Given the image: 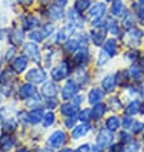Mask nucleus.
<instances>
[{
  "instance_id": "1",
  "label": "nucleus",
  "mask_w": 144,
  "mask_h": 152,
  "mask_svg": "<svg viewBox=\"0 0 144 152\" xmlns=\"http://www.w3.org/2000/svg\"><path fill=\"white\" fill-rule=\"evenodd\" d=\"M26 80L31 84H41V83H45L47 80V72H45L43 68L35 67L31 68V70L27 71L26 74Z\"/></svg>"
},
{
  "instance_id": "2",
  "label": "nucleus",
  "mask_w": 144,
  "mask_h": 152,
  "mask_svg": "<svg viewBox=\"0 0 144 152\" xmlns=\"http://www.w3.org/2000/svg\"><path fill=\"white\" fill-rule=\"evenodd\" d=\"M66 140H67L66 133H64L63 130H55L48 137L47 143L50 148H59L66 143Z\"/></svg>"
},
{
  "instance_id": "3",
  "label": "nucleus",
  "mask_w": 144,
  "mask_h": 152,
  "mask_svg": "<svg viewBox=\"0 0 144 152\" xmlns=\"http://www.w3.org/2000/svg\"><path fill=\"white\" fill-rule=\"evenodd\" d=\"M77 92H79V85L76 84V81L68 80L66 84H64L62 90H60V97H62V99L68 101V99H72V98L76 96Z\"/></svg>"
},
{
  "instance_id": "4",
  "label": "nucleus",
  "mask_w": 144,
  "mask_h": 152,
  "mask_svg": "<svg viewBox=\"0 0 144 152\" xmlns=\"http://www.w3.org/2000/svg\"><path fill=\"white\" fill-rule=\"evenodd\" d=\"M105 10H107V8H105L104 3H97L95 5H93V8L89 12V17L93 26H95L102 20V17L105 14Z\"/></svg>"
},
{
  "instance_id": "5",
  "label": "nucleus",
  "mask_w": 144,
  "mask_h": 152,
  "mask_svg": "<svg viewBox=\"0 0 144 152\" xmlns=\"http://www.w3.org/2000/svg\"><path fill=\"white\" fill-rule=\"evenodd\" d=\"M70 74V67H68V64L66 62H62L58 66L53 67L52 71H50V76L53 80L55 81H60V80H64V79L68 76Z\"/></svg>"
},
{
  "instance_id": "6",
  "label": "nucleus",
  "mask_w": 144,
  "mask_h": 152,
  "mask_svg": "<svg viewBox=\"0 0 144 152\" xmlns=\"http://www.w3.org/2000/svg\"><path fill=\"white\" fill-rule=\"evenodd\" d=\"M44 110L41 107H37V108H32L30 112L25 113V117L23 119L26 120V123L31 124V125H37L39 123H41L44 119Z\"/></svg>"
},
{
  "instance_id": "7",
  "label": "nucleus",
  "mask_w": 144,
  "mask_h": 152,
  "mask_svg": "<svg viewBox=\"0 0 144 152\" xmlns=\"http://www.w3.org/2000/svg\"><path fill=\"white\" fill-rule=\"evenodd\" d=\"M23 53L28 57L33 62H39L41 59V53H40V48L36 43H27L23 45Z\"/></svg>"
},
{
  "instance_id": "8",
  "label": "nucleus",
  "mask_w": 144,
  "mask_h": 152,
  "mask_svg": "<svg viewBox=\"0 0 144 152\" xmlns=\"http://www.w3.org/2000/svg\"><path fill=\"white\" fill-rule=\"evenodd\" d=\"M100 25L102 23L95 25L94 28L92 30V32H90L93 43H94V45H97V47H100L105 39V27L103 28V26H100Z\"/></svg>"
},
{
  "instance_id": "9",
  "label": "nucleus",
  "mask_w": 144,
  "mask_h": 152,
  "mask_svg": "<svg viewBox=\"0 0 144 152\" xmlns=\"http://www.w3.org/2000/svg\"><path fill=\"white\" fill-rule=\"evenodd\" d=\"M113 142V133L109 130H100L97 135V146H99L102 150L108 147Z\"/></svg>"
},
{
  "instance_id": "10",
  "label": "nucleus",
  "mask_w": 144,
  "mask_h": 152,
  "mask_svg": "<svg viewBox=\"0 0 144 152\" xmlns=\"http://www.w3.org/2000/svg\"><path fill=\"white\" fill-rule=\"evenodd\" d=\"M18 96H20V99L27 101L30 98L37 96V90L31 83H27V84H23L20 88V90H18Z\"/></svg>"
},
{
  "instance_id": "11",
  "label": "nucleus",
  "mask_w": 144,
  "mask_h": 152,
  "mask_svg": "<svg viewBox=\"0 0 144 152\" xmlns=\"http://www.w3.org/2000/svg\"><path fill=\"white\" fill-rule=\"evenodd\" d=\"M40 93H41V96H44L45 98L55 97L57 93H58V86L53 81H45L40 89Z\"/></svg>"
},
{
  "instance_id": "12",
  "label": "nucleus",
  "mask_w": 144,
  "mask_h": 152,
  "mask_svg": "<svg viewBox=\"0 0 144 152\" xmlns=\"http://www.w3.org/2000/svg\"><path fill=\"white\" fill-rule=\"evenodd\" d=\"M143 31L139 28H131L130 31L127 34V43L129 45H131V47H138V45L142 43V39H143Z\"/></svg>"
},
{
  "instance_id": "13",
  "label": "nucleus",
  "mask_w": 144,
  "mask_h": 152,
  "mask_svg": "<svg viewBox=\"0 0 144 152\" xmlns=\"http://www.w3.org/2000/svg\"><path fill=\"white\" fill-rule=\"evenodd\" d=\"M27 66H28V58L26 56H18L12 62V68L18 74H22L27 68Z\"/></svg>"
},
{
  "instance_id": "14",
  "label": "nucleus",
  "mask_w": 144,
  "mask_h": 152,
  "mask_svg": "<svg viewBox=\"0 0 144 152\" xmlns=\"http://www.w3.org/2000/svg\"><path fill=\"white\" fill-rule=\"evenodd\" d=\"M8 39H9L10 44H12L13 47H18V45H21L22 43H23L25 35H23V32H22L21 28H13L12 31L9 32Z\"/></svg>"
},
{
  "instance_id": "15",
  "label": "nucleus",
  "mask_w": 144,
  "mask_h": 152,
  "mask_svg": "<svg viewBox=\"0 0 144 152\" xmlns=\"http://www.w3.org/2000/svg\"><path fill=\"white\" fill-rule=\"evenodd\" d=\"M90 130V125L88 123H82L80 125H76L75 129L72 130V138L73 139H80L84 135H86Z\"/></svg>"
},
{
  "instance_id": "16",
  "label": "nucleus",
  "mask_w": 144,
  "mask_h": 152,
  "mask_svg": "<svg viewBox=\"0 0 144 152\" xmlns=\"http://www.w3.org/2000/svg\"><path fill=\"white\" fill-rule=\"evenodd\" d=\"M77 112H79V106L73 104L72 102H70V103L67 102V103H63L60 106V113L66 117H72L76 115Z\"/></svg>"
},
{
  "instance_id": "17",
  "label": "nucleus",
  "mask_w": 144,
  "mask_h": 152,
  "mask_svg": "<svg viewBox=\"0 0 144 152\" xmlns=\"http://www.w3.org/2000/svg\"><path fill=\"white\" fill-rule=\"evenodd\" d=\"M88 97H89L88 101H89L90 104H97V103H99V102L103 99L104 93H103V90L99 89V88H94V89H92L89 92Z\"/></svg>"
},
{
  "instance_id": "18",
  "label": "nucleus",
  "mask_w": 144,
  "mask_h": 152,
  "mask_svg": "<svg viewBox=\"0 0 144 152\" xmlns=\"http://www.w3.org/2000/svg\"><path fill=\"white\" fill-rule=\"evenodd\" d=\"M102 88H103L105 92H112L113 89L116 88V84H117V79L115 75H108L102 80Z\"/></svg>"
},
{
  "instance_id": "19",
  "label": "nucleus",
  "mask_w": 144,
  "mask_h": 152,
  "mask_svg": "<svg viewBox=\"0 0 144 152\" xmlns=\"http://www.w3.org/2000/svg\"><path fill=\"white\" fill-rule=\"evenodd\" d=\"M40 26V20L32 14H28L23 18V27L27 30H35L36 27Z\"/></svg>"
},
{
  "instance_id": "20",
  "label": "nucleus",
  "mask_w": 144,
  "mask_h": 152,
  "mask_svg": "<svg viewBox=\"0 0 144 152\" xmlns=\"http://www.w3.org/2000/svg\"><path fill=\"white\" fill-rule=\"evenodd\" d=\"M14 147V139L10 135H3L0 137V150L1 151H10Z\"/></svg>"
},
{
  "instance_id": "21",
  "label": "nucleus",
  "mask_w": 144,
  "mask_h": 152,
  "mask_svg": "<svg viewBox=\"0 0 144 152\" xmlns=\"http://www.w3.org/2000/svg\"><path fill=\"white\" fill-rule=\"evenodd\" d=\"M107 111V108H105V104L103 103H97L94 104V107L92 108V119L94 120H99L103 117V115Z\"/></svg>"
},
{
  "instance_id": "22",
  "label": "nucleus",
  "mask_w": 144,
  "mask_h": 152,
  "mask_svg": "<svg viewBox=\"0 0 144 152\" xmlns=\"http://www.w3.org/2000/svg\"><path fill=\"white\" fill-rule=\"evenodd\" d=\"M125 12V5L122 4V0H113V4L111 8V13L115 17H121L124 16Z\"/></svg>"
},
{
  "instance_id": "23",
  "label": "nucleus",
  "mask_w": 144,
  "mask_h": 152,
  "mask_svg": "<svg viewBox=\"0 0 144 152\" xmlns=\"http://www.w3.org/2000/svg\"><path fill=\"white\" fill-rule=\"evenodd\" d=\"M104 52L109 57H113L117 53V43L115 39H108L104 44Z\"/></svg>"
},
{
  "instance_id": "24",
  "label": "nucleus",
  "mask_w": 144,
  "mask_h": 152,
  "mask_svg": "<svg viewBox=\"0 0 144 152\" xmlns=\"http://www.w3.org/2000/svg\"><path fill=\"white\" fill-rule=\"evenodd\" d=\"M105 128H107V130L109 132H116L117 129L120 128V120L117 116H109L107 121H105Z\"/></svg>"
},
{
  "instance_id": "25",
  "label": "nucleus",
  "mask_w": 144,
  "mask_h": 152,
  "mask_svg": "<svg viewBox=\"0 0 144 152\" xmlns=\"http://www.w3.org/2000/svg\"><path fill=\"white\" fill-rule=\"evenodd\" d=\"M49 17L52 18V20H60V18L63 17V8H60V7L53 4L50 8H49Z\"/></svg>"
},
{
  "instance_id": "26",
  "label": "nucleus",
  "mask_w": 144,
  "mask_h": 152,
  "mask_svg": "<svg viewBox=\"0 0 144 152\" xmlns=\"http://www.w3.org/2000/svg\"><path fill=\"white\" fill-rule=\"evenodd\" d=\"M79 47H80V43H79L77 39H71V40H67L66 43H64V50L67 53H70V54L76 52L79 49Z\"/></svg>"
},
{
  "instance_id": "27",
  "label": "nucleus",
  "mask_w": 144,
  "mask_h": 152,
  "mask_svg": "<svg viewBox=\"0 0 144 152\" xmlns=\"http://www.w3.org/2000/svg\"><path fill=\"white\" fill-rule=\"evenodd\" d=\"M139 110H140V103H139V101L135 99V101H131L130 103L126 106L125 112H126L129 116H132V115H136V113L139 112Z\"/></svg>"
},
{
  "instance_id": "28",
  "label": "nucleus",
  "mask_w": 144,
  "mask_h": 152,
  "mask_svg": "<svg viewBox=\"0 0 144 152\" xmlns=\"http://www.w3.org/2000/svg\"><path fill=\"white\" fill-rule=\"evenodd\" d=\"M90 4H92L90 0H76V1H75L73 9L76 10L77 13H84L85 10L90 7Z\"/></svg>"
},
{
  "instance_id": "29",
  "label": "nucleus",
  "mask_w": 144,
  "mask_h": 152,
  "mask_svg": "<svg viewBox=\"0 0 144 152\" xmlns=\"http://www.w3.org/2000/svg\"><path fill=\"white\" fill-rule=\"evenodd\" d=\"M88 59H89V54L86 50H80L79 53L75 54V62H76L80 67L84 66V64L88 62Z\"/></svg>"
},
{
  "instance_id": "30",
  "label": "nucleus",
  "mask_w": 144,
  "mask_h": 152,
  "mask_svg": "<svg viewBox=\"0 0 144 152\" xmlns=\"http://www.w3.org/2000/svg\"><path fill=\"white\" fill-rule=\"evenodd\" d=\"M1 125H3L4 132H12V130H14V129L17 128V123H16V120H14L13 117H8V119H5L1 123Z\"/></svg>"
},
{
  "instance_id": "31",
  "label": "nucleus",
  "mask_w": 144,
  "mask_h": 152,
  "mask_svg": "<svg viewBox=\"0 0 144 152\" xmlns=\"http://www.w3.org/2000/svg\"><path fill=\"white\" fill-rule=\"evenodd\" d=\"M28 37H30L31 40L36 41V43H40V41H43V40L45 39L40 30H31V31H30V34H28Z\"/></svg>"
},
{
  "instance_id": "32",
  "label": "nucleus",
  "mask_w": 144,
  "mask_h": 152,
  "mask_svg": "<svg viewBox=\"0 0 144 152\" xmlns=\"http://www.w3.org/2000/svg\"><path fill=\"white\" fill-rule=\"evenodd\" d=\"M139 150H140V144L136 140H130L125 146V150L122 152H139Z\"/></svg>"
},
{
  "instance_id": "33",
  "label": "nucleus",
  "mask_w": 144,
  "mask_h": 152,
  "mask_svg": "<svg viewBox=\"0 0 144 152\" xmlns=\"http://www.w3.org/2000/svg\"><path fill=\"white\" fill-rule=\"evenodd\" d=\"M54 121H55L54 113H53V112L45 113V115H44V119H43V125H44V128H49L50 125L54 124Z\"/></svg>"
},
{
  "instance_id": "34",
  "label": "nucleus",
  "mask_w": 144,
  "mask_h": 152,
  "mask_svg": "<svg viewBox=\"0 0 144 152\" xmlns=\"http://www.w3.org/2000/svg\"><path fill=\"white\" fill-rule=\"evenodd\" d=\"M54 30H55V27H54V25L53 23H47V25H44L43 27H41V34L44 35V37H48V36H50V35H53V32H54Z\"/></svg>"
},
{
  "instance_id": "35",
  "label": "nucleus",
  "mask_w": 144,
  "mask_h": 152,
  "mask_svg": "<svg viewBox=\"0 0 144 152\" xmlns=\"http://www.w3.org/2000/svg\"><path fill=\"white\" fill-rule=\"evenodd\" d=\"M129 72H130V76L132 79H135V80H140L142 79V70L138 67V66H131L130 67V70H129Z\"/></svg>"
},
{
  "instance_id": "36",
  "label": "nucleus",
  "mask_w": 144,
  "mask_h": 152,
  "mask_svg": "<svg viewBox=\"0 0 144 152\" xmlns=\"http://www.w3.org/2000/svg\"><path fill=\"white\" fill-rule=\"evenodd\" d=\"M122 26L125 28H130L134 26V17L131 16V14H126V16H124L122 18Z\"/></svg>"
},
{
  "instance_id": "37",
  "label": "nucleus",
  "mask_w": 144,
  "mask_h": 152,
  "mask_svg": "<svg viewBox=\"0 0 144 152\" xmlns=\"http://www.w3.org/2000/svg\"><path fill=\"white\" fill-rule=\"evenodd\" d=\"M107 28H108L109 34H112V35H117V34H119V26H117V22L116 21L109 20L107 22Z\"/></svg>"
},
{
  "instance_id": "38",
  "label": "nucleus",
  "mask_w": 144,
  "mask_h": 152,
  "mask_svg": "<svg viewBox=\"0 0 144 152\" xmlns=\"http://www.w3.org/2000/svg\"><path fill=\"white\" fill-rule=\"evenodd\" d=\"M109 58H111V57H109L105 52L102 50L99 53V56H98V66H103V64H105V63L108 62Z\"/></svg>"
},
{
  "instance_id": "39",
  "label": "nucleus",
  "mask_w": 144,
  "mask_h": 152,
  "mask_svg": "<svg viewBox=\"0 0 144 152\" xmlns=\"http://www.w3.org/2000/svg\"><path fill=\"white\" fill-rule=\"evenodd\" d=\"M79 119L81 121H84V123H88V121L92 119V110H84V111H81Z\"/></svg>"
},
{
  "instance_id": "40",
  "label": "nucleus",
  "mask_w": 144,
  "mask_h": 152,
  "mask_svg": "<svg viewBox=\"0 0 144 152\" xmlns=\"http://www.w3.org/2000/svg\"><path fill=\"white\" fill-rule=\"evenodd\" d=\"M109 104L112 106L111 108H115V110H120L121 107H122V104H121V101L117 97H111V98H109Z\"/></svg>"
},
{
  "instance_id": "41",
  "label": "nucleus",
  "mask_w": 144,
  "mask_h": 152,
  "mask_svg": "<svg viewBox=\"0 0 144 152\" xmlns=\"http://www.w3.org/2000/svg\"><path fill=\"white\" fill-rule=\"evenodd\" d=\"M131 128H132V133H134V134H138V133L144 130V123H142V121H136V123L132 124Z\"/></svg>"
},
{
  "instance_id": "42",
  "label": "nucleus",
  "mask_w": 144,
  "mask_h": 152,
  "mask_svg": "<svg viewBox=\"0 0 144 152\" xmlns=\"http://www.w3.org/2000/svg\"><path fill=\"white\" fill-rule=\"evenodd\" d=\"M58 104V99L55 97H52V98H47V102H45V106L47 108H55V106Z\"/></svg>"
},
{
  "instance_id": "43",
  "label": "nucleus",
  "mask_w": 144,
  "mask_h": 152,
  "mask_svg": "<svg viewBox=\"0 0 144 152\" xmlns=\"http://www.w3.org/2000/svg\"><path fill=\"white\" fill-rule=\"evenodd\" d=\"M64 125H66V128H68V129L75 128V125H76V117L75 116L66 117V120H64Z\"/></svg>"
},
{
  "instance_id": "44",
  "label": "nucleus",
  "mask_w": 144,
  "mask_h": 152,
  "mask_svg": "<svg viewBox=\"0 0 144 152\" xmlns=\"http://www.w3.org/2000/svg\"><path fill=\"white\" fill-rule=\"evenodd\" d=\"M132 124H134V120H132L131 117L126 116V117H124V119H122V126H124V129H130L132 126Z\"/></svg>"
},
{
  "instance_id": "45",
  "label": "nucleus",
  "mask_w": 144,
  "mask_h": 152,
  "mask_svg": "<svg viewBox=\"0 0 144 152\" xmlns=\"http://www.w3.org/2000/svg\"><path fill=\"white\" fill-rule=\"evenodd\" d=\"M76 152H92V147H90V144L85 143V144H82V146L79 147Z\"/></svg>"
},
{
  "instance_id": "46",
  "label": "nucleus",
  "mask_w": 144,
  "mask_h": 152,
  "mask_svg": "<svg viewBox=\"0 0 144 152\" xmlns=\"http://www.w3.org/2000/svg\"><path fill=\"white\" fill-rule=\"evenodd\" d=\"M71 102H72L73 104H76V106H80L82 102H84V97H82V96H75L73 98H72Z\"/></svg>"
},
{
  "instance_id": "47",
  "label": "nucleus",
  "mask_w": 144,
  "mask_h": 152,
  "mask_svg": "<svg viewBox=\"0 0 144 152\" xmlns=\"http://www.w3.org/2000/svg\"><path fill=\"white\" fill-rule=\"evenodd\" d=\"M7 34H8V30H7V28H1V30H0V41L5 40L7 37L9 36V35H7Z\"/></svg>"
},
{
  "instance_id": "48",
  "label": "nucleus",
  "mask_w": 144,
  "mask_h": 152,
  "mask_svg": "<svg viewBox=\"0 0 144 152\" xmlns=\"http://www.w3.org/2000/svg\"><path fill=\"white\" fill-rule=\"evenodd\" d=\"M120 138H121V140H125V142H130V135H129L127 134V133L126 132H122V133H121V134H120Z\"/></svg>"
},
{
  "instance_id": "49",
  "label": "nucleus",
  "mask_w": 144,
  "mask_h": 152,
  "mask_svg": "<svg viewBox=\"0 0 144 152\" xmlns=\"http://www.w3.org/2000/svg\"><path fill=\"white\" fill-rule=\"evenodd\" d=\"M139 22H140V25H144V5H143V8L139 10Z\"/></svg>"
},
{
  "instance_id": "50",
  "label": "nucleus",
  "mask_w": 144,
  "mask_h": 152,
  "mask_svg": "<svg viewBox=\"0 0 144 152\" xmlns=\"http://www.w3.org/2000/svg\"><path fill=\"white\" fill-rule=\"evenodd\" d=\"M14 52H16V49H14V47H13L12 49L9 48V49H8V52H7V59H8V61H9V59H12V58H13Z\"/></svg>"
},
{
  "instance_id": "51",
  "label": "nucleus",
  "mask_w": 144,
  "mask_h": 152,
  "mask_svg": "<svg viewBox=\"0 0 144 152\" xmlns=\"http://www.w3.org/2000/svg\"><path fill=\"white\" fill-rule=\"evenodd\" d=\"M54 4L58 5V7H60V8H63V7L67 4V0H55Z\"/></svg>"
},
{
  "instance_id": "52",
  "label": "nucleus",
  "mask_w": 144,
  "mask_h": 152,
  "mask_svg": "<svg viewBox=\"0 0 144 152\" xmlns=\"http://www.w3.org/2000/svg\"><path fill=\"white\" fill-rule=\"evenodd\" d=\"M135 54H136V52L134 53V50H132V52H129V53H127L129 57H126V58H127V59H135V58H136Z\"/></svg>"
},
{
  "instance_id": "53",
  "label": "nucleus",
  "mask_w": 144,
  "mask_h": 152,
  "mask_svg": "<svg viewBox=\"0 0 144 152\" xmlns=\"http://www.w3.org/2000/svg\"><path fill=\"white\" fill-rule=\"evenodd\" d=\"M18 1H20L21 4H23V5H30L32 3V0H18Z\"/></svg>"
},
{
  "instance_id": "54",
  "label": "nucleus",
  "mask_w": 144,
  "mask_h": 152,
  "mask_svg": "<svg viewBox=\"0 0 144 152\" xmlns=\"http://www.w3.org/2000/svg\"><path fill=\"white\" fill-rule=\"evenodd\" d=\"M37 152H54L53 148H43V150H39Z\"/></svg>"
},
{
  "instance_id": "55",
  "label": "nucleus",
  "mask_w": 144,
  "mask_h": 152,
  "mask_svg": "<svg viewBox=\"0 0 144 152\" xmlns=\"http://www.w3.org/2000/svg\"><path fill=\"white\" fill-rule=\"evenodd\" d=\"M16 152H30V151L27 150V148H25V147H23V148H20V150H17Z\"/></svg>"
},
{
  "instance_id": "56",
  "label": "nucleus",
  "mask_w": 144,
  "mask_h": 152,
  "mask_svg": "<svg viewBox=\"0 0 144 152\" xmlns=\"http://www.w3.org/2000/svg\"><path fill=\"white\" fill-rule=\"evenodd\" d=\"M60 152H73V151H72L71 148H62V151Z\"/></svg>"
},
{
  "instance_id": "57",
  "label": "nucleus",
  "mask_w": 144,
  "mask_h": 152,
  "mask_svg": "<svg viewBox=\"0 0 144 152\" xmlns=\"http://www.w3.org/2000/svg\"><path fill=\"white\" fill-rule=\"evenodd\" d=\"M1 63H3V54H1V52H0V68H1Z\"/></svg>"
},
{
  "instance_id": "58",
  "label": "nucleus",
  "mask_w": 144,
  "mask_h": 152,
  "mask_svg": "<svg viewBox=\"0 0 144 152\" xmlns=\"http://www.w3.org/2000/svg\"><path fill=\"white\" fill-rule=\"evenodd\" d=\"M142 68H143V70H144V58L142 59Z\"/></svg>"
},
{
  "instance_id": "59",
  "label": "nucleus",
  "mask_w": 144,
  "mask_h": 152,
  "mask_svg": "<svg viewBox=\"0 0 144 152\" xmlns=\"http://www.w3.org/2000/svg\"><path fill=\"white\" fill-rule=\"evenodd\" d=\"M139 3H140L142 5H144V0H139Z\"/></svg>"
},
{
  "instance_id": "60",
  "label": "nucleus",
  "mask_w": 144,
  "mask_h": 152,
  "mask_svg": "<svg viewBox=\"0 0 144 152\" xmlns=\"http://www.w3.org/2000/svg\"><path fill=\"white\" fill-rule=\"evenodd\" d=\"M3 102V98H1V94H0V103H1Z\"/></svg>"
},
{
  "instance_id": "61",
  "label": "nucleus",
  "mask_w": 144,
  "mask_h": 152,
  "mask_svg": "<svg viewBox=\"0 0 144 152\" xmlns=\"http://www.w3.org/2000/svg\"><path fill=\"white\" fill-rule=\"evenodd\" d=\"M142 112L144 113V104H143V107H142Z\"/></svg>"
},
{
  "instance_id": "62",
  "label": "nucleus",
  "mask_w": 144,
  "mask_h": 152,
  "mask_svg": "<svg viewBox=\"0 0 144 152\" xmlns=\"http://www.w3.org/2000/svg\"><path fill=\"white\" fill-rule=\"evenodd\" d=\"M143 97H144V84H143Z\"/></svg>"
},
{
  "instance_id": "63",
  "label": "nucleus",
  "mask_w": 144,
  "mask_h": 152,
  "mask_svg": "<svg viewBox=\"0 0 144 152\" xmlns=\"http://www.w3.org/2000/svg\"><path fill=\"white\" fill-rule=\"evenodd\" d=\"M105 1H113V0H105Z\"/></svg>"
}]
</instances>
